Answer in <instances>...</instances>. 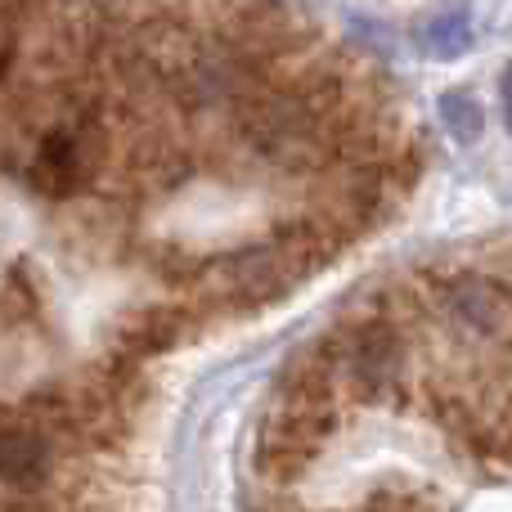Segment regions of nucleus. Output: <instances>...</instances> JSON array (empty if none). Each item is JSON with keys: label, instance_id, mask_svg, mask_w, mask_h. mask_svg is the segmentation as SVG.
<instances>
[{"label": "nucleus", "instance_id": "nucleus-4", "mask_svg": "<svg viewBox=\"0 0 512 512\" xmlns=\"http://www.w3.org/2000/svg\"><path fill=\"white\" fill-rule=\"evenodd\" d=\"M441 113H445V122L463 135V140H472V135L481 131V104L472 95H445L441 99Z\"/></svg>", "mask_w": 512, "mask_h": 512}, {"label": "nucleus", "instance_id": "nucleus-1", "mask_svg": "<svg viewBox=\"0 0 512 512\" xmlns=\"http://www.w3.org/2000/svg\"><path fill=\"white\" fill-rule=\"evenodd\" d=\"M333 373L342 382L346 405H405L409 373V328L387 310L364 306L319 337Z\"/></svg>", "mask_w": 512, "mask_h": 512}, {"label": "nucleus", "instance_id": "nucleus-2", "mask_svg": "<svg viewBox=\"0 0 512 512\" xmlns=\"http://www.w3.org/2000/svg\"><path fill=\"white\" fill-rule=\"evenodd\" d=\"M194 328H198V310L189 306V301L185 306H140V310H131V315L117 324L113 351L149 364L153 355L180 346L185 342V333H194Z\"/></svg>", "mask_w": 512, "mask_h": 512}, {"label": "nucleus", "instance_id": "nucleus-5", "mask_svg": "<svg viewBox=\"0 0 512 512\" xmlns=\"http://www.w3.org/2000/svg\"><path fill=\"white\" fill-rule=\"evenodd\" d=\"M499 99H504V122H508V131H512V68L504 72V81H499Z\"/></svg>", "mask_w": 512, "mask_h": 512}, {"label": "nucleus", "instance_id": "nucleus-3", "mask_svg": "<svg viewBox=\"0 0 512 512\" xmlns=\"http://www.w3.org/2000/svg\"><path fill=\"white\" fill-rule=\"evenodd\" d=\"M468 41H472L468 14H436V18H427V27H423V45L436 59H450V54L468 50Z\"/></svg>", "mask_w": 512, "mask_h": 512}]
</instances>
